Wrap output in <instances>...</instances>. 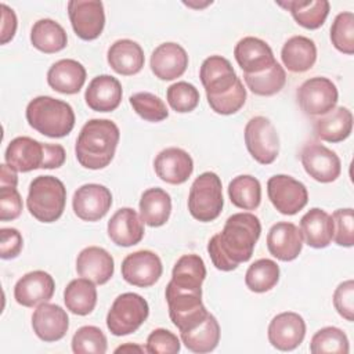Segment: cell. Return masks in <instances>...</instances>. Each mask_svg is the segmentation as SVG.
<instances>
[{
  "mask_svg": "<svg viewBox=\"0 0 354 354\" xmlns=\"http://www.w3.org/2000/svg\"><path fill=\"white\" fill-rule=\"evenodd\" d=\"M260 220L252 213H235L225 220L221 232L213 235L207 252L213 266L221 271H232L250 260L260 238Z\"/></svg>",
  "mask_w": 354,
  "mask_h": 354,
  "instance_id": "1",
  "label": "cell"
},
{
  "mask_svg": "<svg viewBox=\"0 0 354 354\" xmlns=\"http://www.w3.org/2000/svg\"><path fill=\"white\" fill-rule=\"evenodd\" d=\"M120 138L119 127L109 119H91L84 123L75 145L77 162L90 170L106 167Z\"/></svg>",
  "mask_w": 354,
  "mask_h": 354,
  "instance_id": "2",
  "label": "cell"
},
{
  "mask_svg": "<svg viewBox=\"0 0 354 354\" xmlns=\"http://www.w3.org/2000/svg\"><path fill=\"white\" fill-rule=\"evenodd\" d=\"M65 149L59 144H43L30 137L10 141L4 159L15 171L28 173L36 169H58L65 163Z\"/></svg>",
  "mask_w": 354,
  "mask_h": 354,
  "instance_id": "3",
  "label": "cell"
},
{
  "mask_svg": "<svg viewBox=\"0 0 354 354\" xmlns=\"http://www.w3.org/2000/svg\"><path fill=\"white\" fill-rule=\"evenodd\" d=\"M26 120L40 134L50 138H61L72 131L75 112L65 101L50 95H39L28 104Z\"/></svg>",
  "mask_w": 354,
  "mask_h": 354,
  "instance_id": "4",
  "label": "cell"
},
{
  "mask_svg": "<svg viewBox=\"0 0 354 354\" xmlns=\"http://www.w3.org/2000/svg\"><path fill=\"white\" fill-rule=\"evenodd\" d=\"M66 203V188L54 176H37L29 185L26 206L29 213L41 223L57 221Z\"/></svg>",
  "mask_w": 354,
  "mask_h": 354,
  "instance_id": "5",
  "label": "cell"
},
{
  "mask_svg": "<svg viewBox=\"0 0 354 354\" xmlns=\"http://www.w3.org/2000/svg\"><path fill=\"white\" fill-rule=\"evenodd\" d=\"M224 206L223 187L220 177L213 171H205L199 174L188 195V210L191 216L202 223L216 220Z\"/></svg>",
  "mask_w": 354,
  "mask_h": 354,
  "instance_id": "6",
  "label": "cell"
},
{
  "mask_svg": "<svg viewBox=\"0 0 354 354\" xmlns=\"http://www.w3.org/2000/svg\"><path fill=\"white\" fill-rule=\"evenodd\" d=\"M165 296L169 317L180 333L196 328L209 314L202 303V290H187L167 283Z\"/></svg>",
  "mask_w": 354,
  "mask_h": 354,
  "instance_id": "7",
  "label": "cell"
},
{
  "mask_svg": "<svg viewBox=\"0 0 354 354\" xmlns=\"http://www.w3.org/2000/svg\"><path fill=\"white\" fill-rule=\"evenodd\" d=\"M149 306L147 300L133 292L119 295L108 314L106 326L115 336H126L136 332L148 318Z\"/></svg>",
  "mask_w": 354,
  "mask_h": 354,
  "instance_id": "8",
  "label": "cell"
},
{
  "mask_svg": "<svg viewBox=\"0 0 354 354\" xmlns=\"http://www.w3.org/2000/svg\"><path fill=\"white\" fill-rule=\"evenodd\" d=\"M245 144L260 165H271L279 153V137L274 124L264 116L252 118L245 126Z\"/></svg>",
  "mask_w": 354,
  "mask_h": 354,
  "instance_id": "9",
  "label": "cell"
},
{
  "mask_svg": "<svg viewBox=\"0 0 354 354\" xmlns=\"http://www.w3.org/2000/svg\"><path fill=\"white\" fill-rule=\"evenodd\" d=\"M296 97L299 106L307 116H322L336 106L339 94L330 79L315 76L303 82Z\"/></svg>",
  "mask_w": 354,
  "mask_h": 354,
  "instance_id": "10",
  "label": "cell"
},
{
  "mask_svg": "<svg viewBox=\"0 0 354 354\" xmlns=\"http://www.w3.org/2000/svg\"><path fill=\"white\" fill-rule=\"evenodd\" d=\"M267 194L272 206L285 216H293L308 202L306 185L286 174H275L267 181Z\"/></svg>",
  "mask_w": 354,
  "mask_h": 354,
  "instance_id": "11",
  "label": "cell"
},
{
  "mask_svg": "<svg viewBox=\"0 0 354 354\" xmlns=\"http://www.w3.org/2000/svg\"><path fill=\"white\" fill-rule=\"evenodd\" d=\"M300 160L306 173L318 183H332L342 171V163L336 152L317 141H310L303 147Z\"/></svg>",
  "mask_w": 354,
  "mask_h": 354,
  "instance_id": "12",
  "label": "cell"
},
{
  "mask_svg": "<svg viewBox=\"0 0 354 354\" xmlns=\"http://www.w3.org/2000/svg\"><path fill=\"white\" fill-rule=\"evenodd\" d=\"M68 14L75 33L82 40L97 39L105 26L104 4L100 0H71Z\"/></svg>",
  "mask_w": 354,
  "mask_h": 354,
  "instance_id": "13",
  "label": "cell"
},
{
  "mask_svg": "<svg viewBox=\"0 0 354 354\" xmlns=\"http://www.w3.org/2000/svg\"><path fill=\"white\" fill-rule=\"evenodd\" d=\"M123 279L134 286H152L162 277L163 266L159 256L151 250H137L122 261Z\"/></svg>",
  "mask_w": 354,
  "mask_h": 354,
  "instance_id": "14",
  "label": "cell"
},
{
  "mask_svg": "<svg viewBox=\"0 0 354 354\" xmlns=\"http://www.w3.org/2000/svg\"><path fill=\"white\" fill-rule=\"evenodd\" d=\"M112 206L111 191L101 184H84L79 187L72 198L75 214L83 221L101 220Z\"/></svg>",
  "mask_w": 354,
  "mask_h": 354,
  "instance_id": "15",
  "label": "cell"
},
{
  "mask_svg": "<svg viewBox=\"0 0 354 354\" xmlns=\"http://www.w3.org/2000/svg\"><path fill=\"white\" fill-rule=\"evenodd\" d=\"M306 336V322L301 315L285 311L275 315L268 325V340L281 351H292L299 347Z\"/></svg>",
  "mask_w": 354,
  "mask_h": 354,
  "instance_id": "16",
  "label": "cell"
},
{
  "mask_svg": "<svg viewBox=\"0 0 354 354\" xmlns=\"http://www.w3.org/2000/svg\"><path fill=\"white\" fill-rule=\"evenodd\" d=\"M55 290L53 277L41 270L21 277L14 286V299L24 307H35L48 301Z\"/></svg>",
  "mask_w": 354,
  "mask_h": 354,
  "instance_id": "17",
  "label": "cell"
},
{
  "mask_svg": "<svg viewBox=\"0 0 354 354\" xmlns=\"http://www.w3.org/2000/svg\"><path fill=\"white\" fill-rule=\"evenodd\" d=\"M234 57L246 75L261 73L277 62L271 47L253 36H246L235 44Z\"/></svg>",
  "mask_w": 354,
  "mask_h": 354,
  "instance_id": "18",
  "label": "cell"
},
{
  "mask_svg": "<svg viewBox=\"0 0 354 354\" xmlns=\"http://www.w3.org/2000/svg\"><path fill=\"white\" fill-rule=\"evenodd\" d=\"M199 77L206 97H217L230 91L239 79L231 62L221 55L207 57L201 65Z\"/></svg>",
  "mask_w": 354,
  "mask_h": 354,
  "instance_id": "19",
  "label": "cell"
},
{
  "mask_svg": "<svg viewBox=\"0 0 354 354\" xmlns=\"http://www.w3.org/2000/svg\"><path fill=\"white\" fill-rule=\"evenodd\" d=\"M153 169L162 181L178 185L191 177L194 171V160L187 151L177 147H170L156 155Z\"/></svg>",
  "mask_w": 354,
  "mask_h": 354,
  "instance_id": "20",
  "label": "cell"
},
{
  "mask_svg": "<svg viewBox=\"0 0 354 354\" xmlns=\"http://www.w3.org/2000/svg\"><path fill=\"white\" fill-rule=\"evenodd\" d=\"M32 328L36 336L47 343L61 340L69 328V318L66 311L51 303H41L32 315Z\"/></svg>",
  "mask_w": 354,
  "mask_h": 354,
  "instance_id": "21",
  "label": "cell"
},
{
  "mask_svg": "<svg viewBox=\"0 0 354 354\" xmlns=\"http://www.w3.org/2000/svg\"><path fill=\"white\" fill-rule=\"evenodd\" d=\"M188 66V54L177 43L159 44L151 55V71L160 80H174L184 75Z\"/></svg>",
  "mask_w": 354,
  "mask_h": 354,
  "instance_id": "22",
  "label": "cell"
},
{
  "mask_svg": "<svg viewBox=\"0 0 354 354\" xmlns=\"http://www.w3.org/2000/svg\"><path fill=\"white\" fill-rule=\"evenodd\" d=\"M270 254L281 261L295 260L303 248V236L297 225L288 221L274 224L267 234Z\"/></svg>",
  "mask_w": 354,
  "mask_h": 354,
  "instance_id": "23",
  "label": "cell"
},
{
  "mask_svg": "<svg viewBox=\"0 0 354 354\" xmlns=\"http://www.w3.org/2000/svg\"><path fill=\"white\" fill-rule=\"evenodd\" d=\"M122 84L111 75L95 76L86 88L84 100L90 109L95 112H112L122 101Z\"/></svg>",
  "mask_w": 354,
  "mask_h": 354,
  "instance_id": "24",
  "label": "cell"
},
{
  "mask_svg": "<svg viewBox=\"0 0 354 354\" xmlns=\"http://www.w3.org/2000/svg\"><path fill=\"white\" fill-rule=\"evenodd\" d=\"M144 221L131 207L119 209L108 221V236L123 248L137 245L144 238Z\"/></svg>",
  "mask_w": 354,
  "mask_h": 354,
  "instance_id": "25",
  "label": "cell"
},
{
  "mask_svg": "<svg viewBox=\"0 0 354 354\" xmlns=\"http://www.w3.org/2000/svg\"><path fill=\"white\" fill-rule=\"evenodd\" d=\"M76 271L80 277L97 285L106 283L115 271L113 257L100 246L84 248L76 259Z\"/></svg>",
  "mask_w": 354,
  "mask_h": 354,
  "instance_id": "26",
  "label": "cell"
},
{
  "mask_svg": "<svg viewBox=\"0 0 354 354\" xmlns=\"http://www.w3.org/2000/svg\"><path fill=\"white\" fill-rule=\"evenodd\" d=\"M86 82V69L76 59L65 58L53 64L47 72L48 86L61 94H76Z\"/></svg>",
  "mask_w": 354,
  "mask_h": 354,
  "instance_id": "27",
  "label": "cell"
},
{
  "mask_svg": "<svg viewBox=\"0 0 354 354\" xmlns=\"http://www.w3.org/2000/svg\"><path fill=\"white\" fill-rule=\"evenodd\" d=\"M106 59L109 66L119 75L131 76L138 73L145 62L144 51L137 41L130 39L116 40L108 48Z\"/></svg>",
  "mask_w": 354,
  "mask_h": 354,
  "instance_id": "28",
  "label": "cell"
},
{
  "mask_svg": "<svg viewBox=\"0 0 354 354\" xmlns=\"http://www.w3.org/2000/svg\"><path fill=\"white\" fill-rule=\"evenodd\" d=\"M300 232L306 243L314 249H324L333 239V221L324 209L313 207L300 220Z\"/></svg>",
  "mask_w": 354,
  "mask_h": 354,
  "instance_id": "29",
  "label": "cell"
},
{
  "mask_svg": "<svg viewBox=\"0 0 354 354\" xmlns=\"http://www.w3.org/2000/svg\"><path fill=\"white\" fill-rule=\"evenodd\" d=\"M353 130V113L346 106H335L328 113L314 120V134L328 142L346 140Z\"/></svg>",
  "mask_w": 354,
  "mask_h": 354,
  "instance_id": "30",
  "label": "cell"
},
{
  "mask_svg": "<svg viewBox=\"0 0 354 354\" xmlns=\"http://www.w3.org/2000/svg\"><path fill=\"white\" fill-rule=\"evenodd\" d=\"M281 59L288 71L303 73L311 69L317 61V46L306 36H292L281 50Z\"/></svg>",
  "mask_w": 354,
  "mask_h": 354,
  "instance_id": "31",
  "label": "cell"
},
{
  "mask_svg": "<svg viewBox=\"0 0 354 354\" xmlns=\"http://www.w3.org/2000/svg\"><path fill=\"white\" fill-rule=\"evenodd\" d=\"M206 278L205 261L201 256L189 253L181 256L171 271L170 285L187 289V290H202V283Z\"/></svg>",
  "mask_w": 354,
  "mask_h": 354,
  "instance_id": "32",
  "label": "cell"
},
{
  "mask_svg": "<svg viewBox=\"0 0 354 354\" xmlns=\"http://www.w3.org/2000/svg\"><path fill=\"white\" fill-rule=\"evenodd\" d=\"M171 213V198L162 188H148L140 199V216L149 227H160L167 223Z\"/></svg>",
  "mask_w": 354,
  "mask_h": 354,
  "instance_id": "33",
  "label": "cell"
},
{
  "mask_svg": "<svg viewBox=\"0 0 354 354\" xmlns=\"http://www.w3.org/2000/svg\"><path fill=\"white\" fill-rule=\"evenodd\" d=\"M30 43L41 53L53 54L64 50L68 44L65 29L54 19L43 18L35 22L30 30Z\"/></svg>",
  "mask_w": 354,
  "mask_h": 354,
  "instance_id": "34",
  "label": "cell"
},
{
  "mask_svg": "<svg viewBox=\"0 0 354 354\" xmlns=\"http://www.w3.org/2000/svg\"><path fill=\"white\" fill-rule=\"evenodd\" d=\"M278 6L286 8L295 21L306 29H318L324 25L330 4L328 0H310V1H278Z\"/></svg>",
  "mask_w": 354,
  "mask_h": 354,
  "instance_id": "35",
  "label": "cell"
},
{
  "mask_svg": "<svg viewBox=\"0 0 354 354\" xmlns=\"http://www.w3.org/2000/svg\"><path fill=\"white\" fill-rule=\"evenodd\" d=\"M66 308L76 315H88L97 304V288L87 278L72 279L64 290Z\"/></svg>",
  "mask_w": 354,
  "mask_h": 354,
  "instance_id": "36",
  "label": "cell"
},
{
  "mask_svg": "<svg viewBox=\"0 0 354 354\" xmlns=\"http://www.w3.org/2000/svg\"><path fill=\"white\" fill-rule=\"evenodd\" d=\"M184 346L192 353H210L220 342V325L210 313L196 328L180 333Z\"/></svg>",
  "mask_w": 354,
  "mask_h": 354,
  "instance_id": "37",
  "label": "cell"
},
{
  "mask_svg": "<svg viewBox=\"0 0 354 354\" xmlns=\"http://www.w3.org/2000/svg\"><path fill=\"white\" fill-rule=\"evenodd\" d=\"M228 196L234 206L243 210H254L261 202L260 181L249 174H241L228 184Z\"/></svg>",
  "mask_w": 354,
  "mask_h": 354,
  "instance_id": "38",
  "label": "cell"
},
{
  "mask_svg": "<svg viewBox=\"0 0 354 354\" xmlns=\"http://www.w3.org/2000/svg\"><path fill=\"white\" fill-rule=\"evenodd\" d=\"M279 281V267L271 259H259L249 266L245 283L249 290L264 293L271 290Z\"/></svg>",
  "mask_w": 354,
  "mask_h": 354,
  "instance_id": "39",
  "label": "cell"
},
{
  "mask_svg": "<svg viewBox=\"0 0 354 354\" xmlns=\"http://www.w3.org/2000/svg\"><path fill=\"white\" fill-rule=\"evenodd\" d=\"M245 83L248 88L261 97H270L277 93H279L285 83H286V73L285 69L275 62L271 68L261 73H253V75H243Z\"/></svg>",
  "mask_w": 354,
  "mask_h": 354,
  "instance_id": "40",
  "label": "cell"
},
{
  "mask_svg": "<svg viewBox=\"0 0 354 354\" xmlns=\"http://www.w3.org/2000/svg\"><path fill=\"white\" fill-rule=\"evenodd\" d=\"M313 354H347L350 344L346 333L336 326H325L314 333L310 342Z\"/></svg>",
  "mask_w": 354,
  "mask_h": 354,
  "instance_id": "41",
  "label": "cell"
},
{
  "mask_svg": "<svg viewBox=\"0 0 354 354\" xmlns=\"http://www.w3.org/2000/svg\"><path fill=\"white\" fill-rule=\"evenodd\" d=\"M108 342L104 332L93 325L79 328L72 337V350L76 354H104Z\"/></svg>",
  "mask_w": 354,
  "mask_h": 354,
  "instance_id": "42",
  "label": "cell"
},
{
  "mask_svg": "<svg viewBox=\"0 0 354 354\" xmlns=\"http://www.w3.org/2000/svg\"><path fill=\"white\" fill-rule=\"evenodd\" d=\"M330 40L343 54H354V14L344 11L336 15L330 26Z\"/></svg>",
  "mask_w": 354,
  "mask_h": 354,
  "instance_id": "43",
  "label": "cell"
},
{
  "mask_svg": "<svg viewBox=\"0 0 354 354\" xmlns=\"http://www.w3.org/2000/svg\"><path fill=\"white\" fill-rule=\"evenodd\" d=\"M130 105L134 112L148 122H162L169 116V111L165 102L155 94L148 91H141L133 94L130 98Z\"/></svg>",
  "mask_w": 354,
  "mask_h": 354,
  "instance_id": "44",
  "label": "cell"
},
{
  "mask_svg": "<svg viewBox=\"0 0 354 354\" xmlns=\"http://www.w3.org/2000/svg\"><path fill=\"white\" fill-rule=\"evenodd\" d=\"M166 98L171 109L178 113H187L198 106L199 91L188 82H177L167 87Z\"/></svg>",
  "mask_w": 354,
  "mask_h": 354,
  "instance_id": "45",
  "label": "cell"
},
{
  "mask_svg": "<svg viewBox=\"0 0 354 354\" xmlns=\"http://www.w3.org/2000/svg\"><path fill=\"white\" fill-rule=\"evenodd\" d=\"M210 108L218 115H232L236 113L246 102V88L241 79L227 93L217 97H207Z\"/></svg>",
  "mask_w": 354,
  "mask_h": 354,
  "instance_id": "46",
  "label": "cell"
},
{
  "mask_svg": "<svg viewBox=\"0 0 354 354\" xmlns=\"http://www.w3.org/2000/svg\"><path fill=\"white\" fill-rule=\"evenodd\" d=\"M333 221V241L339 246L354 245V212L351 207L337 209L330 216Z\"/></svg>",
  "mask_w": 354,
  "mask_h": 354,
  "instance_id": "47",
  "label": "cell"
},
{
  "mask_svg": "<svg viewBox=\"0 0 354 354\" xmlns=\"http://www.w3.org/2000/svg\"><path fill=\"white\" fill-rule=\"evenodd\" d=\"M147 353L151 354H176L180 351V339L170 330L153 329L147 339Z\"/></svg>",
  "mask_w": 354,
  "mask_h": 354,
  "instance_id": "48",
  "label": "cell"
},
{
  "mask_svg": "<svg viewBox=\"0 0 354 354\" xmlns=\"http://www.w3.org/2000/svg\"><path fill=\"white\" fill-rule=\"evenodd\" d=\"M333 306L346 321L354 319V281L347 279L337 285L333 292Z\"/></svg>",
  "mask_w": 354,
  "mask_h": 354,
  "instance_id": "49",
  "label": "cell"
},
{
  "mask_svg": "<svg viewBox=\"0 0 354 354\" xmlns=\"http://www.w3.org/2000/svg\"><path fill=\"white\" fill-rule=\"evenodd\" d=\"M22 198L17 188L0 187V220L10 221L19 217L22 212Z\"/></svg>",
  "mask_w": 354,
  "mask_h": 354,
  "instance_id": "50",
  "label": "cell"
},
{
  "mask_svg": "<svg viewBox=\"0 0 354 354\" xmlns=\"http://www.w3.org/2000/svg\"><path fill=\"white\" fill-rule=\"evenodd\" d=\"M22 235L15 228L0 230V257L3 260L15 259L22 250Z\"/></svg>",
  "mask_w": 354,
  "mask_h": 354,
  "instance_id": "51",
  "label": "cell"
},
{
  "mask_svg": "<svg viewBox=\"0 0 354 354\" xmlns=\"http://www.w3.org/2000/svg\"><path fill=\"white\" fill-rule=\"evenodd\" d=\"M1 44L8 43L14 39L17 32V15L12 8H10L7 4H1Z\"/></svg>",
  "mask_w": 354,
  "mask_h": 354,
  "instance_id": "52",
  "label": "cell"
},
{
  "mask_svg": "<svg viewBox=\"0 0 354 354\" xmlns=\"http://www.w3.org/2000/svg\"><path fill=\"white\" fill-rule=\"evenodd\" d=\"M18 176L17 171L10 167L7 163L0 165V187H12L17 188Z\"/></svg>",
  "mask_w": 354,
  "mask_h": 354,
  "instance_id": "53",
  "label": "cell"
},
{
  "mask_svg": "<svg viewBox=\"0 0 354 354\" xmlns=\"http://www.w3.org/2000/svg\"><path fill=\"white\" fill-rule=\"evenodd\" d=\"M124 353V351H138V353H147V348L142 347V346H138V344H131V343H127V344H123L120 347H118L115 350V353Z\"/></svg>",
  "mask_w": 354,
  "mask_h": 354,
  "instance_id": "54",
  "label": "cell"
},
{
  "mask_svg": "<svg viewBox=\"0 0 354 354\" xmlns=\"http://www.w3.org/2000/svg\"><path fill=\"white\" fill-rule=\"evenodd\" d=\"M185 6H188V7H195V8H203V7H206V6H209V4H212V1H206V3H203V4H192V3H184Z\"/></svg>",
  "mask_w": 354,
  "mask_h": 354,
  "instance_id": "55",
  "label": "cell"
}]
</instances>
